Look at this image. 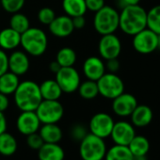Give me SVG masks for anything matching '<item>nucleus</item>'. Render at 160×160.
<instances>
[{
    "instance_id": "30",
    "label": "nucleus",
    "mask_w": 160,
    "mask_h": 160,
    "mask_svg": "<svg viewBox=\"0 0 160 160\" xmlns=\"http://www.w3.org/2000/svg\"><path fill=\"white\" fill-rule=\"evenodd\" d=\"M10 28L22 34L30 28L29 19L26 14L21 13L20 12L12 13L10 19Z\"/></svg>"
},
{
    "instance_id": "38",
    "label": "nucleus",
    "mask_w": 160,
    "mask_h": 160,
    "mask_svg": "<svg viewBox=\"0 0 160 160\" xmlns=\"http://www.w3.org/2000/svg\"><path fill=\"white\" fill-rule=\"evenodd\" d=\"M107 62L106 64V70H108V72H113L116 73L119 69H120V62L118 60V58H111V59H108L106 60Z\"/></svg>"
},
{
    "instance_id": "6",
    "label": "nucleus",
    "mask_w": 160,
    "mask_h": 160,
    "mask_svg": "<svg viewBox=\"0 0 160 160\" xmlns=\"http://www.w3.org/2000/svg\"><path fill=\"white\" fill-rule=\"evenodd\" d=\"M96 82L99 94L107 99L113 100L124 92V83L122 79L116 73L106 72Z\"/></svg>"
},
{
    "instance_id": "1",
    "label": "nucleus",
    "mask_w": 160,
    "mask_h": 160,
    "mask_svg": "<svg viewBox=\"0 0 160 160\" xmlns=\"http://www.w3.org/2000/svg\"><path fill=\"white\" fill-rule=\"evenodd\" d=\"M119 13V28L124 34L134 36L147 28V12L139 4L125 5Z\"/></svg>"
},
{
    "instance_id": "14",
    "label": "nucleus",
    "mask_w": 160,
    "mask_h": 160,
    "mask_svg": "<svg viewBox=\"0 0 160 160\" xmlns=\"http://www.w3.org/2000/svg\"><path fill=\"white\" fill-rule=\"evenodd\" d=\"M41 124L42 123L35 111H22L16 121L18 131L24 136L38 132Z\"/></svg>"
},
{
    "instance_id": "7",
    "label": "nucleus",
    "mask_w": 160,
    "mask_h": 160,
    "mask_svg": "<svg viewBox=\"0 0 160 160\" xmlns=\"http://www.w3.org/2000/svg\"><path fill=\"white\" fill-rule=\"evenodd\" d=\"M35 112L41 123H58L64 115V108L58 100H42Z\"/></svg>"
},
{
    "instance_id": "19",
    "label": "nucleus",
    "mask_w": 160,
    "mask_h": 160,
    "mask_svg": "<svg viewBox=\"0 0 160 160\" xmlns=\"http://www.w3.org/2000/svg\"><path fill=\"white\" fill-rule=\"evenodd\" d=\"M131 123L135 127H146L152 120V110L146 105H138L130 115Z\"/></svg>"
},
{
    "instance_id": "5",
    "label": "nucleus",
    "mask_w": 160,
    "mask_h": 160,
    "mask_svg": "<svg viewBox=\"0 0 160 160\" xmlns=\"http://www.w3.org/2000/svg\"><path fill=\"white\" fill-rule=\"evenodd\" d=\"M106 152L107 145L102 138L89 133L80 140L79 154L82 160H103Z\"/></svg>"
},
{
    "instance_id": "32",
    "label": "nucleus",
    "mask_w": 160,
    "mask_h": 160,
    "mask_svg": "<svg viewBox=\"0 0 160 160\" xmlns=\"http://www.w3.org/2000/svg\"><path fill=\"white\" fill-rule=\"evenodd\" d=\"M26 0H0L1 8L8 13L19 12L25 6Z\"/></svg>"
},
{
    "instance_id": "29",
    "label": "nucleus",
    "mask_w": 160,
    "mask_h": 160,
    "mask_svg": "<svg viewBox=\"0 0 160 160\" xmlns=\"http://www.w3.org/2000/svg\"><path fill=\"white\" fill-rule=\"evenodd\" d=\"M77 56L75 51L71 47L60 48L56 56V60L59 63L61 67H72L76 61Z\"/></svg>"
},
{
    "instance_id": "24",
    "label": "nucleus",
    "mask_w": 160,
    "mask_h": 160,
    "mask_svg": "<svg viewBox=\"0 0 160 160\" xmlns=\"http://www.w3.org/2000/svg\"><path fill=\"white\" fill-rule=\"evenodd\" d=\"M61 5L65 14L71 18L79 15H85L87 12L85 0H62Z\"/></svg>"
},
{
    "instance_id": "45",
    "label": "nucleus",
    "mask_w": 160,
    "mask_h": 160,
    "mask_svg": "<svg viewBox=\"0 0 160 160\" xmlns=\"http://www.w3.org/2000/svg\"><path fill=\"white\" fill-rule=\"evenodd\" d=\"M157 49L160 50V35H158V40H157Z\"/></svg>"
},
{
    "instance_id": "33",
    "label": "nucleus",
    "mask_w": 160,
    "mask_h": 160,
    "mask_svg": "<svg viewBox=\"0 0 160 160\" xmlns=\"http://www.w3.org/2000/svg\"><path fill=\"white\" fill-rule=\"evenodd\" d=\"M38 20L42 25L44 26H49V24L55 19L56 17V12L54 10L50 7H43L42 8L37 14Z\"/></svg>"
},
{
    "instance_id": "31",
    "label": "nucleus",
    "mask_w": 160,
    "mask_h": 160,
    "mask_svg": "<svg viewBox=\"0 0 160 160\" xmlns=\"http://www.w3.org/2000/svg\"><path fill=\"white\" fill-rule=\"evenodd\" d=\"M147 28L160 35V5H156L147 12Z\"/></svg>"
},
{
    "instance_id": "25",
    "label": "nucleus",
    "mask_w": 160,
    "mask_h": 160,
    "mask_svg": "<svg viewBox=\"0 0 160 160\" xmlns=\"http://www.w3.org/2000/svg\"><path fill=\"white\" fill-rule=\"evenodd\" d=\"M17 151V141L15 138L7 131L0 134V154L11 156Z\"/></svg>"
},
{
    "instance_id": "41",
    "label": "nucleus",
    "mask_w": 160,
    "mask_h": 160,
    "mask_svg": "<svg viewBox=\"0 0 160 160\" xmlns=\"http://www.w3.org/2000/svg\"><path fill=\"white\" fill-rule=\"evenodd\" d=\"M7 130V120L4 112H0V134Z\"/></svg>"
},
{
    "instance_id": "46",
    "label": "nucleus",
    "mask_w": 160,
    "mask_h": 160,
    "mask_svg": "<svg viewBox=\"0 0 160 160\" xmlns=\"http://www.w3.org/2000/svg\"><path fill=\"white\" fill-rule=\"evenodd\" d=\"M0 9H1V4H0Z\"/></svg>"
},
{
    "instance_id": "39",
    "label": "nucleus",
    "mask_w": 160,
    "mask_h": 160,
    "mask_svg": "<svg viewBox=\"0 0 160 160\" xmlns=\"http://www.w3.org/2000/svg\"><path fill=\"white\" fill-rule=\"evenodd\" d=\"M74 29H82L86 26V19L84 15H79L72 18Z\"/></svg>"
},
{
    "instance_id": "44",
    "label": "nucleus",
    "mask_w": 160,
    "mask_h": 160,
    "mask_svg": "<svg viewBox=\"0 0 160 160\" xmlns=\"http://www.w3.org/2000/svg\"><path fill=\"white\" fill-rule=\"evenodd\" d=\"M133 160H147L146 155H133Z\"/></svg>"
},
{
    "instance_id": "2",
    "label": "nucleus",
    "mask_w": 160,
    "mask_h": 160,
    "mask_svg": "<svg viewBox=\"0 0 160 160\" xmlns=\"http://www.w3.org/2000/svg\"><path fill=\"white\" fill-rule=\"evenodd\" d=\"M13 95L14 103L21 111H35L42 101L40 86L32 80L20 82Z\"/></svg>"
},
{
    "instance_id": "40",
    "label": "nucleus",
    "mask_w": 160,
    "mask_h": 160,
    "mask_svg": "<svg viewBox=\"0 0 160 160\" xmlns=\"http://www.w3.org/2000/svg\"><path fill=\"white\" fill-rule=\"evenodd\" d=\"M10 106V100L8 95L0 92V112H4Z\"/></svg>"
},
{
    "instance_id": "34",
    "label": "nucleus",
    "mask_w": 160,
    "mask_h": 160,
    "mask_svg": "<svg viewBox=\"0 0 160 160\" xmlns=\"http://www.w3.org/2000/svg\"><path fill=\"white\" fill-rule=\"evenodd\" d=\"M28 138H27V143H28V146L33 150H39L42 144L44 143L42 137L40 136L39 132H36V133H33L31 135H28L27 136Z\"/></svg>"
},
{
    "instance_id": "22",
    "label": "nucleus",
    "mask_w": 160,
    "mask_h": 160,
    "mask_svg": "<svg viewBox=\"0 0 160 160\" xmlns=\"http://www.w3.org/2000/svg\"><path fill=\"white\" fill-rule=\"evenodd\" d=\"M20 84L19 76L11 71H7L0 75V92L6 95H12Z\"/></svg>"
},
{
    "instance_id": "42",
    "label": "nucleus",
    "mask_w": 160,
    "mask_h": 160,
    "mask_svg": "<svg viewBox=\"0 0 160 160\" xmlns=\"http://www.w3.org/2000/svg\"><path fill=\"white\" fill-rule=\"evenodd\" d=\"M60 68H61V66L59 65V63L57 60H53L49 64V70H50V72H53V73H55V74L60 70Z\"/></svg>"
},
{
    "instance_id": "3",
    "label": "nucleus",
    "mask_w": 160,
    "mask_h": 160,
    "mask_svg": "<svg viewBox=\"0 0 160 160\" xmlns=\"http://www.w3.org/2000/svg\"><path fill=\"white\" fill-rule=\"evenodd\" d=\"M21 46L24 51L32 57L43 55L48 46L46 33L39 28H29L21 34Z\"/></svg>"
},
{
    "instance_id": "23",
    "label": "nucleus",
    "mask_w": 160,
    "mask_h": 160,
    "mask_svg": "<svg viewBox=\"0 0 160 160\" xmlns=\"http://www.w3.org/2000/svg\"><path fill=\"white\" fill-rule=\"evenodd\" d=\"M39 86L42 100H59L63 93L55 79H46Z\"/></svg>"
},
{
    "instance_id": "28",
    "label": "nucleus",
    "mask_w": 160,
    "mask_h": 160,
    "mask_svg": "<svg viewBox=\"0 0 160 160\" xmlns=\"http://www.w3.org/2000/svg\"><path fill=\"white\" fill-rule=\"evenodd\" d=\"M77 91L80 97L85 100H92L99 95L97 82L90 79H87L86 81L80 83Z\"/></svg>"
},
{
    "instance_id": "4",
    "label": "nucleus",
    "mask_w": 160,
    "mask_h": 160,
    "mask_svg": "<svg viewBox=\"0 0 160 160\" xmlns=\"http://www.w3.org/2000/svg\"><path fill=\"white\" fill-rule=\"evenodd\" d=\"M94 13L93 28L101 36L115 33L119 28L120 13L113 7L105 5Z\"/></svg>"
},
{
    "instance_id": "36",
    "label": "nucleus",
    "mask_w": 160,
    "mask_h": 160,
    "mask_svg": "<svg viewBox=\"0 0 160 160\" xmlns=\"http://www.w3.org/2000/svg\"><path fill=\"white\" fill-rule=\"evenodd\" d=\"M87 11L96 12L99 10H101L106 4L105 0H85Z\"/></svg>"
},
{
    "instance_id": "26",
    "label": "nucleus",
    "mask_w": 160,
    "mask_h": 160,
    "mask_svg": "<svg viewBox=\"0 0 160 160\" xmlns=\"http://www.w3.org/2000/svg\"><path fill=\"white\" fill-rule=\"evenodd\" d=\"M105 160H133V154L128 146L115 144L107 150Z\"/></svg>"
},
{
    "instance_id": "9",
    "label": "nucleus",
    "mask_w": 160,
    "mask_h": 160,
    "mask_svg": "<svg viewBox=\"0 0 160 160\" xmlns=\"http://www.w3.org/2000/svg\"><path fill=\"white\" fill-rule=\"evenodd\" d=\"M157 40L158 35L146 28L133 36L132 44L138 53L147 55L157 50Z\"/></svg>"
},
{
    "instance_id": "37",
    "label": "nucleus",
    "mask_w": 160,
    "mask_h": 160,
    "mask_svg": "<svg viewBox=\"0 0 160 160\" xmlns=\"http://www.w3.org/2000/svg\"><path fill=\"white\" fill-rule=\"evenodd\" d=\"M9 71V56L5 50L0 48V75Z\"/></svg>"
},
{
    "instance_id": "18",
    "label": "nucleus",
    "mask_w": 160,
    "mask_h": 160,
    "mask_svg": "<svg viewBox=\"0 0 160 160\" xmlns=\"http://www.w3.org/2000/svg\"><path fill=\"white\" fill-rule=\"evenodd\" d=\"M21 45V34L12 28L0 30V48L7 51H13Z\"/></svg>"
},
{
    "instance_id": "13",
    "label": "nucleus",
    "mask_w": 160,
    "mask_h": 160,
    "mask_svg": "<svg viewBox=\"0 0 160 160\" xmlns=\"http://www.w3.org/2000/svg\"><path fill=\"white\" fill-rule=\"evenodd\" d=\"M137 98L127 92H122L112 100V110L119 117H129L138 106Z\"/></svg>"
},
{
    "instance_id": "21",
    "label": "nucleus",
    "mask_w": 160,
    "mask_h": 160,
    "mask_svg": "<svg viewBox=\"0 0 160 160\" xmlns=\"http://www.w3.org/2000/svg\"><path fill=\"white\" fill-rule=\"evenodd\" d=\"M38 132L44 143H58L63 136L61 128L57 123H44Z\"/></svg>"
},
{
    "instance_id": "12",
    "label": "nucleus",
    "mask_w": 160,
    "mask_h": 160,
    "mask_svg": "<svg viewBox=\"0 0 160 160\" xmlns=\"http://www.w3.org/2000/svg\"><path fill=\"white\" fill-rule=\"evenodd\" d=\"M135 136V126L132 123L125 121L114 122L110 137L115 144L128 146Z\"/></svg>"
},
{
    "instance_id": "20",
    "label": "nucleus",
    "mask_w": 160,
    "mask_h": 160,
    "mask_svg": "<svg viewBox=\"0 0 160 160\" xmlns=\"http://www.w3.org/2000/svg\"><path fill=\"white\" fill-rule=\"evenodd\" d=\"M40 160H63L65 152L58 143H43L38 150Z\"/></svg>"
},
{
    "instance_id": "10",
    "label": "nucleus",
    "mask_w": 160,
    "mask_h": 160,
    "mask_svg": "<svg viewBox=\"0 0 160 160\" xmlns=\"http://www.w3.org/2000/svg\"><path fill=\"white\" fill-rule=\"evenodd\" d=\"M98 51L100 57L105 60L118 58L122 52L121 40L115 33L102 35L98 42Z\"/></svg>"
},
{
    "instance_id": "43",
    "label": "nucleus",
    "mask_w": 160,
    "mask_h": 160,
    "mask_svg": "<svg viewBox=\"0 0 160 160\" xmlns=\"http://www.w3.org/2000/svg\"><path fill=\"white\" fill-rule=\"evenodd\" d=\"M123 4V7L125 5H137V4H139L140 0H121Z\"/></svg>"
},
{
    "instance_id": "17",
    "label": "nucleus",
    "mask_w": 160,
    "mask_h": 160,
    "mask_svg": "<svg viewBox=\"0 0 160 160\" xmlns=\"http://www.w3.org/2000/svg\"><path fill=\"white\" fill-rule=\"evenodd\" d=\"M83 73L87 79L97 81V80L106 72V64L99 57L92 56L86 58L83 63Z\"/></svg>"
},
{
    "instance_id": "35",
    "label": "nucleus",
    "mask_w": 160,
    "mask_h": 160,
    "mask_svg": "<svg viewBox=\"0 0 160 160\" xmlns=\"http://www.w3.org/2000/svg\"><path fill=\"white\" fill-rule=\"evenodd\" d=\"M87 134H88V131H87L86 127L83 126L82 124H74L71 130V135H72V138L75 140H79V141L81 140Z\"/></svg>"
},
{
    "instance_id": "16",
    "label": "nucleus",
    "mask_w": 160,
    "mask_h": 160,
    "mask_svg": "<svg viewBox=\"0 0 160 160\" xmlns=\"http://www.w3.org/2000/svg\"><path fill=\"white\" fill-rule=\"evenodd\" d=\"M30 67L28 55L25 51L13 50L9 56V71L17 74L24 75L28 72Z\"/></svg>"
},
{
    "instance_id": "11",
    "label": "nucleus",
    "mask_w": 160,
    "mask_h": 160,
    "mask_svg": "<svg viewBox=\"0 0 160 160\" xmlns=\"http://www.w3.org/2000/svg\"><path fill=\"white\" fill-rule=\"evenodd\" d=\"M113 118L105 112H99L93 115L90 121L89 128L92 134L106 138L110 137L113 125H114Z\"/></svg>"
},
{
    "instance_id": "27",
    "label": "nucleus",
    "mask_w": 160,
    "mask_h": 160,
    "mask_svg": "<svg viewBox=\"0 0 160 160\" xmlns=\"http://www.w3.org/2000/svg\"><path fill=\"white\" fill-rule=\"evenodd\" d=\"M133 155H146L150 150V142L144 136H135L128 144Z\"/></svg>"
},
{
    "instance_id": "15",
    "label": "nucleus",
    "mask_w": 160,
    "mask_h": 160,
    "mask_svg": "<svg viewBox=\"0 0 160 160\" xmlns=\"http://www.w3.org/2000/svg\"><path fill=\"white\" fill-rule=\"evenodd\" d=\"M48 28L50 33L58 38L69 37L74 30L72 18L66 14L56 16L55 19L49 24Z\"/></svg>"
},
{
    "instance_id": "8",
    "label": "nucleus",
    "mask_w": 160,
    "mask_h": 160,
    "mask_svg": "<svg viewBox=\"0 0 160 160\" xmlns=\"http://www.w3.org/2000/svg\"><path fill=\"white\" fill-rule=\"evenodd\" d=\"M55 80L58 82L63 93H73L77 91L81 78L78 71L72 67H61L56 73Z\"/></svg>"
}]
</instances>
